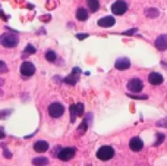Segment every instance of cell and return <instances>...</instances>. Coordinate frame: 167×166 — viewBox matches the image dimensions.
<instances>
[{"label": "cell", "mask_w": 167, "mask_h": 166, "mask_svg": "<svg viewBox=\"0 0 167 166\" xmlns=\"http://www.w3.org/2000/svg\"><path fill=\"white\" fill-rule=\"evenodd\" d=\"M45 59L48 61H50V62H53L57 59V53L54 51L49 50V51L46 52V53H45Z\"/></svg>", "instance_id": "ffe728a7"}, {"label": "cell", "mask_w": 167, "mask_h": 166, "mask_svg": "<svg viewBox=\"0 0 167 166\" xmlns=\"http://www.w3.org/2000/svg\"><path fill=\"white\" fill-rule=\"evenodd\" d=\"M76 18L80 21H85L88 18V12L84 8H79L76 12Z\"/></svg>", "instance_id": "2e32d148"}, {"label": "cell", "mask_w": 167, "mask_h": 166, "mask_svg": "<svg viewBox=\"0 0 167 166\" xmlns=\"http://www.w3.org/2000/svg\"><path fill=\"white\" fill-rule=\"evenodd\" d=\"M144 88V84L140 79L138 78H133L130 80L127 83V89L129 91H131L133 94L136 93H140Z\"/></svg>", "instance_id": "52a82bcc"}, {"label": "cell", "mask_w": 167, "mask_h": 166, "mask_svg": "<svg viewBox=\"0 0 167 166\" xmlns=\"http://www.w3.org/2000/svg\"><path fill=\"white\" fill-rule=\"evenodd\" d=\"M137 32V28H133V29H131V30H129L127 32H124L123 34H125V35H128V36H131L134 32Z\"/></svg>", "instance_id": "f546056e"}, {"label": "cell", "mask_w": 167, "mask_h": 166, "mask_svg": "<svg viewBox=\"0 0 167 166\" xmlns=\"http://www.w3.org/2000/svg\"><path fill=\"white\" fill-rule=\"evenodd\" d=\"M36 52H37L36 48L31 44H28L25 48V52L28 53V54H34Z\"/></svg>", "instance_id": "603a6c76"}, {"label": "cell", "mask_w": 167, "mask_h": 166, "mask_svg": "<svg viewBox=\"0 0 167 166\" xmlns=\"http://www.w3.org/2000/svg\"><path fill=\"white\" fill-rule=\"evenodd\" d=\"M131 66V61L127 58H119L116 60L115 68L117 70H126Z\"/></svg>", "instance_id": "4fadbf2b"}, {"label": "cell", "mask_w": 167, "mask_h": 166, "mask_svg": "<svg viewBox=\"0 0 167 166\" xmlns=\"http://www.w3.org/2000/svg\"><path fill=\"white\" fill-rule=\"evenodd\" d=\"M89 37V34L88 33H78L76 35V38H77L79 40H83L85 38H88Z\"/></svg>", "instance_id": "f1b7e54d"}, {"label": "cell", "mask_w": 167, "mask_h": 166, "mask_svg": "<svg viewBox=\"0 0 167 166\" xmlns=\"http://www.w3.org/2000/svg\"><path fill=\"white\" fill-rule=\"evenodd\" d=\"M116 20L112 16H106L98 21V25L101 27H111L115 25Z\"/></svg>", "instance_id": "9a60e30c"}, {"label": "cell", "mask_w": 167, "mask_h": 166, "mask_svg": "<svg viewBox=\"0 0 167 166\" xmlns=\"http://www.w3.org/2000/svg\"><path fill=\"white\" fill-rule=\"evenodd\" d=\"M87 4H88V7L90 9V13H95L99 8V2H98V0H88Z\"/></svg>", "instance_id": "ac0fdd59"}, {"label": "cell", "mask_w": 167, "mask_h": 166, "mask_svg": "<svg viewBox=\"0 0 167 166\" xmlns=\"http://www.w3.org/2000/svg\"><path fill=\"white\" fill-rule=\"evenodd\" d=\"M33 149L38 153H44L49 149V143L45 141H38L34 143Z\"/></svg>", "instance_id": "5bb4252c"}, {"label": "cell", "mask_w": 167, "mask_h": 166, "mask_svg": "<svg viewBox=\"0 0 167 166\" xmlns=\"http://www.w3.org/2000/svg\"><path fill=\"white\" fill-rule=\"evenodd\" d=\"M5 137V133H4V129L3 127H0V139Z\"/></svg>", "instance_id": "4dcf8cb0"}, {"label": "cell", "mask_w": 167, "mask_h": 166, "mask_svg": "<svg viewBox=\"0 0 167 166\" xmlns=\"http://www.w3.org/2000/svg\"><path fill=\"white\" fill-rule=\"evenodd\" d=\"M165 138H166V136L164 134H161V133L157 134V142H155V146H158V145L161 144L164 142Z\"/></svg>", "instance_id": "cb8c5ba5"}, {"label": "cell", "mask_w": 167, "mask_h": 166, "mask_svg": "<svg viewBox=\"0 0 167 166\" xmlns=\"http://www.w3.org/2000/svg\"><path fill=\"white\" fill-rule=\"evenodd\" d=\"M76 154V149L73 147H66L62 149L58 153V158L60 159L61 161L67 162L74 157Z\"/></svg>", "instance_id": "5b68a950"}, {"label": "cell", "mask_w": 167, "mask_h": 166, "mask_svg": "<svg viewBox=\"0 0 167 166\" xmlns=\"http://www.w3.org/2000/svg\"><path fill=\"white\" fill-rule=\"evenodd\" d=\"M81 73V70L78 68V67H75L73 68L72 72L71 75H67V76L64 78V82L68 85H71V86H74L75 84H77V80L79 79V75Z\"/></svg>", "instance_id": "9c48e42d"}, {"label": "cell", "mask_w": 167, "mask_h": 166, "mask_svg": "<svg viewBox=\"0 0 167 166\" xmlns=\"http://www.w3.org/2000/svg\"><path fill=\"white\" fill-rule=\"evenodd\" d=\"M156 125L158 127H167V118H164V119L157 122Z\"/></svg>", "instance_id": "4316f807"}, {"label": "cell", "mask_w": 167, "mask_h": 166, "mask_svg": "<svg viewBox=\"0 0 167 166\" xmlns=\"http://www.w3.org/2000/svg\"><path fill=\"white\" fill-rule=\"evenodd\" d=\"M32 164L34 165H45L49 164V160L45 156H38V157L33 158Z\"/></svg>", "instance_id": "e0dca14e"}, {"label": "cell", "mask_w": 167, "mask_h": 166, "mask_svg": "<svg viewBox=\"0 0 167 166\" xmlns=\"http://www.w3.org/2000/svg\"><path fill=\"white\" fill-rule=\"evenodd\" d=\"M36 72V66L31 62H23L20 66V73L24 76H31Z\"/></svg>", "instance_id": "ba28073f"}, {"label": "cell", "mask_w": 167, "mask_h": 166, "mask_svg": "<svg viewBox=\"0 0 167 166\" xmlns=\"http://www.w3.org/2000/svg\"><path fill=\"white\" fill-rule=\"evenodd\" d=\"M144 14L146 17H148L150 18H155L158 17L159 12L156 8H148L144 11Z\"/></svg>", "instance_id": "d6986e66"}, {"label": "cell", "mask_w": 167, "mask_h": 166, "mask_svg": "<svg viewBox=\"0 0 167 166\" xmlns=\"http://www.w3.org/2000/svg\"><path fill=\"white\" fill-rule=\"evenodd\" d=\"M87 126H88V124H87V122H86V121L85 120L84 122H82V123L78 126V128H77V130H80V132L83 134V133H85L86 130H87Z\"/></svg>", "instance_id": "484cf974"}, {"label": "cell", "mask_w": 167, "mask_h": 166, "mask_svg": "<svg viewBox=\"0 0 167 166\" xmlns=\"http://www.w3.org/2000/svg\"><path fill=\"white\" fill-rule=\"evenodd\" d=\"M4 80L3 79H1V78H0V87H1V86H3V85H4Z\"/></svg>", "instance_id": "1f68e13d"}, {"label": "cell", "mask_w": 167, "mask_h": 166, "mask_svg": "<svg viewBox=\"0 0 167 166\" xmlns=\"http://www.w3.org/2000/svg\"><path fill=\"white\" fill-rule=\"evenodd\" d=\"M129 146H130V149L132 151H135V152H138V151H140L143 147H144V142L141 140L140 137L139 136H134L132 137L130 142H129Z\"/></svg>", "instance_id": "30bf717a"}, {"label": "cell", "mask_w": 167, "mask_h": 166, "mask_svg": "<svg viewBox=\"0 0 167 166\" xmlns=\"http://www.w3.org/2000/svg\"><path fill=\"white\" fill-rule=\"evenodd\" d=\"M115 155V151L111 146H102L97 152V157L104 162L109 161Z\"/></svg>", "instance_id": "7a4b0ae2"}, {"label": "cell", "mask_w": 167, "mask_h": 166, "mask_svg": "<svg viewBox=\"0 0 167 166\" xmlns=\"http://www.w3.org/2000/svg\"><path fill=\"white\" fill-rule=\"evenodd\" d=\"M148 80L150 82V84L153 85V86H158L160 84L163 83L164 81V78H163V75L158 74V73H151L149 75V77H148Z\"/></svg>", "instance_id": "7c38bea8"}, {"label": "cell", "mask_w": 167, "mask_h": 166, "mask_svg": "<svg viewBox=\"0 0 167 166\" xmlns=\"http://www.w3.org/2000/svg\"><path fill=\"white\" fill-rule=\"evenodd\" d=\"M126 95L129 96V97H131V98H132V99H136V100H146V99L148 98V96L145 95V94L136 95V94H134L133 93H132V94H126Z\"/></svg>", "instance_id": "7402d4cb"}, {"label": "cell", "mask_w": 167, "mask_h": 166, "mask_svg": "<svg viewBox=\"0 0 167 166\" xmlns=\"http://www.w3.org/2000/svg\"><path fill=\"white\" fill-rule=\"evenodd\" d=\"M12 113V109H10V108L0 110V120H5L9 115H11Z\"/></svg>", "instance_id": "44dd1931"}, {"label": "cell", "mask_w": 167, "mask_h": 166, "mask_svg": "<svg viewBox=\"0 0 167 166\" xmlns=\"http://www.w3.org/2000/svg\"><path fill=\"white\" fill-rule=\"evenodd\" d=\"M8 71L9 69H8L7 65L5 64V62L3 60H0V74H5V73H8Z\"/></svg>", "instance_id": "d4e9b609"}, {"label": "cell", "mask_w": 167, "mask_h": 166, "mask_svg": "<svg viewBox=\"0 0 167 166\" xmlns=\"http://www.w3.org/2000/svg\"><path fill=\"white\" fill-rule=\"evenodd\" d=\"M3 154H4V156L5 157V158H12V154L11 153L10 151H9V150L8 149H6V148H4V152H3Z\"/></svg>", "instance_id": "83f0119b"}, {"label": "cell", "mask_w": 167, "mask_h": 166, "mask_svg": "<svg viewBox=\"0 0 167 166\" xmlns=\"http://www.w3.org/2000/svg\"><path fill=\"white\" fill-rule=\"evenodd\" d=\"M128 7L127 4L125 1L122 0H117L115 3H113L111 6V11L112 13L115 15H123L126 13Z\"/></svg>", "instance_id": "8992f818"}, {"label": "cell", "mask_w": 167, "mask_h": 166, "mask_svg": "<svg viewBox=\"0 0 167 166\" xmlns=\"http://www.w3.org/2000/svg\"><path fill=\"white\" fill-rule=\"evenodd\" d=\"M85 112V105L81 102H78L77 104H72L70 108V114L71 122H75V119L77 117L82 116Z\"/></svg>", "instance_id": "277c9868"}, {"label": "cell", "mask_w": 167, "mask_h": 166, "mask_svg": "<svg viewBox=\"0 0 167 166\" xmlns=\"http://www.w3.org/2000/svg\"><path fill=\"white\" fill-rule=\"evenodd\" d=\"M48 113L52 118L61 117L64 113V107L60 102H52L48 108Z\"/></svg>", "instance_id": "3957f363"}, {"label": "cell", "mask_w": 167, "mask_h": 166, "mask_svg": "<svg viewBox=\"0 0 167 166\" xmlns=\"http://www.w3.org/2000/svg\"><path fill=\"white\" fill-rule=\"evenodd\" d=\"M19 38L13 32H4L0 36V44L4 47H16Z\"/></svg>", "instance_id": "6da1fadb"}, {"label": "cell", "mask_w": 167, "mask_h": 166, "mask_svg": "<svg viewBox=\"0 0 167 166\" xmlns=\"http://www.w3.org/2000/svg\"><path fill=\"white\" fill-rule=\"evenodd\" d=\"M155 46L158 51H166L167 49V34H162L156 38Z\"/></svg>", "instance_id": "8fae6325"}]
</instances>
